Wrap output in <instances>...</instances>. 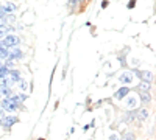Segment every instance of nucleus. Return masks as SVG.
Wrapping results in <instances>:
<instances>
[{"mask_svg":"<svg viewBox=\"0 0 156 140\" xmlns=\"http://www.w3.org/2000/svg\"><path fill=\"white\" fill-rule=\"evenodd\" d=\"M19 42H20L19 37H16V36H6L5 39L0 42V45H2L3 48H6V47H16V45H19Z\"/></svg>","mask_w":156,"mask_h":140,"instance_id":"f257e3e1","label":"nucleus"},{"mask_svg":"<svg viewBox=\"0 0 156 140\" xmlns=\"http://www.w3.org/2000/svg\"><path fill=\"white\" fill-rule=\"evenodd\" d=\"M16 108H17V104L12 101V98L9 97V98H5V100H2V103H0V109H6V111H9V112H12V111H16Z\"/></svg>","mask_w":156,"mask_h":140,"instance_id":"f03ea898","label":"nucleus"},{"mask_svg":"<svg viewBox=\"0 0 156 140\" xmlns=\"http://www.w3.org/2000/svg\"><path fill=\"white\" fill-rule=\"evenodd\" d=\"M16 121H17V118H16V117L9 115V117H6V118H2V121H0V123H2V125L5 126V128H11V126L14 125Z\"/></svg>","mask_w":156,"mask_h":140,"instance_id":"7ed1b4c3","label":"nucleus"},{"mask_svg":"<svg viewBox=\"0 0 156 140\" xmlns=\"http://www.w3.org/2000/svg\"><path fill=\"white\" fill-rule=\"evenodd\" d=\"M139 76H142V80H144L145 83H150L151 81V78H153V75L150 73V72H139Z\"/></svg>","mask_w":156,"mask_h":140,"instance_id":"20e7f679","label":"nucleus"},{"mask_svg":"<svg viewBox=\"0 0 156 140\" xmlns=\"http://www.w3.org/2000/svg\"><path fill=\"white\" fill-rule=\"evenodd\" d=\"M128 92H129V89H128V87H122V89H119V92H115V98L122 100V98H123Z\"/></svg>","mask_w":156,"mask_h":140,"instance_id":"39448f33","label":"nucleus"},{"mask_svg":"<svg viewBox=\"0 0 156 140\" xmlns=\"http://www.w3.org/2000/svg\"><path fill=\"white\" fill-rule=\"evenodd\" d=\"M9 80H11L12 83L20 81V75H19V72H17V70H11V72H9Z\"/></svg>","mask_w":156,"mask_h":140,"instance_id":"423d86ee","label":"nucleus"},{"mask_svg":"<svg viewBox=\"0 0 156 140\" xmlns=\"http://www.w3.org/2000/svg\"><path fill=\"white\" fill-rule=\"evenodd\" d=\"M120 81H122V83H131V81H133V78H131V73H129V72L122 73V75H120Z\"/></svg>","mask_w":156,"mask_h":140,"instance_id":"0eeeda50","label":"nucleus"},{"mask_svg":"<svg viewBox=\"0 0 156 140\" xmlns=\"http://www.w3.org/2000/svg\"><path fill=\"white\" fill-rule=\"evenodd\" d=\"M8 56H9L11 59H20V58H22V52H20V50H12Z\"/></svg>","mask_w":156,"mask_h":140,"instance_id":"6e6552de","label":"nucleus"},{"mask_svg":"<svg viewBox=\"0 0 156 140\" xmlns=\"http://www.w3.org/2000/svg\"><path fill=\"white\" fill-rule=\"evenodd\" d=\"M140 100L144 101V103H150V101H151V97H150L148 92H140Z\"/></svg>","mask_w":156,"mask_h":140,"instance_id":"1a4fd4ad","label":"nucleus"},{"mask_svg":"<svg viewBox=\"0 0 156 140\" xmlns=\"http://www.w3.org/2000/svg\"><path fill=\"white\" fill-rule=\"evenodd\" d=\"M8 73H9V70H8L5 66H0V80L6 78V76H8Z\"/></svg>","mask_w":156,"mask_h":140,"instance_id":"9d476101","label":"nucleus"},{"mask_svg":"<svg viewBox=\"0 0 156 140\" xmlns=\"http://www.w3.org/2000/svg\"><path fill=\"white\" fill-rule=\"evenodd\" d=\"M0 92H2L5 97H8V98L11 97V89H9V87H3V86H0Z\"/></svg>","mask_w":156,"mask_h":140,"instance_id":"9b49d317","label":"nucleus"},{"mask_svg":"<svg viewBox=\"0 0 156 140\" xmlns=\"http://www.w3.org/2000/svg\"><path fill=\"white\" fill-rule=\"evenodd\" d=\"M126 108H129V109L136 108V98H128L126 100Z\"/></svg>","mask_w":156,"mask_h":140,"instance_id":"f8f14e48","label":"nucleus"},{"mask_svg":"<svg viewBox=\"0 0 156 140\" xmlns=\"http://www.w3.org/2000/svg\"><path fill=\"white\" fill-rule=\"evenodd\" d=\"M14 8H16V5H12V3H6L5 6H3V9H5V12H12V11H14Z\"/></svg>","mask_w":156,"mask_h":140,"instance_id":"ddd939ff","label":"nucleus"},{"mask_svg":"<svg viewBox=\"0 0 156 140\" xmlns=\"http://www.w3.org/2000/svg\"><path fill=\"white\" fill-rule=\"evenodd\" d=\"M8 55H9V53H8V50H6V48H3V47L0 48V59H5V58H8Z\"/></svg>","mask_w":156,"mask_h":140,"instance_id":"4468645a","label":"nucleus"},{"mask_svg":"<svg viewBox=\"0 0 156 140\" xmlns=\"http://www.w3.org/2000/svg\"><path fill=\"white\" fill-rule=\"evenodd\" d=\"M139 117H140V120H147V117H148V111L142 109V111L139 112Z\"/></svg>","mask_w":156,"mask_h":140,"instance_id":"2eb2a0df","label":"nucleus"},{"mask_svg":"<svg viewBox=\"0 0 156 140\" xmlns=\"http://www.w3.org/2000/svg\"><path fill=\"white\" fill-rule=\"evenodd\" d=\"M139 87L142 89V92H147L148 89H150V84H148V83H142V84H140Z\"/></svg>","mask_w":156,"mask_h":140,"instance_id":"dca6fc26","label":"nucleus"},{"mask_svg":"<svg viewBox=\"0 0 156 140\" xmlns=\"http://www.w3.org/2000/svg\"><path fill=\"white\" fill-rule=\"evenodd\" d=\"M123 140H134V135H133V134H125Z\"/></svg>","mask_w":156,"mask_h":140,"instance_id":"f3484780","label":"nucleus"},{"mask_svg":"<svg viewBox=\"0 0 156 140\" xmlns=\"http://www.w3.org/2000/svg\"><path fill=\"white\" fill-rule=\"evenodd\" d=\"M3 16H5V9H3V6H2V5H0V19H2Z\"/></svg>","mask_w":156,"mask_h":140,"instance_id":"a211bd4d","label":"nucleus"},{"mask_svg":"<svg viewBox=\"0 0 156 140\" xmlns=\"http://www.w3.org/2000/svg\"><path fill=\"white\" fill-rule=\"evenodd\" d=\"M20 86H22V89H27V83L25 81H20Z\"/></svg>","mask_w":156,"mask_h":140,"instance_id":"6ab92c4d","label":"nucleus"},{"mask_svg":"<svg viewBox=\"0 0 156 140\" xmlns=\"http://www.w3.org/2000/svg\"><path fill=\"white\" fill-rule=\"evenodd\" d=\"M109 140H117V135H115V134H112V135L109 137Z\"/></svg>","mask_w":156,"mask_h":140,"instance_id":"aec40b11","label":"nucleus"},{"mask_svg":"<svg viewBox=\"0 0 156 140\" xmlns=\"http://www.w3.org/2000/svg\"><path fill=\"white\" fill-rule=\"evenodd\" d=\"M3 23H5V20H3V19H0V27H3Z\"/></svg>","mask_w":156,"mask_h":140,"instance_id":"412c9836","label":"nucleus"},{"mask_svg":"<svg viewBox=\"0 0 156 140\" xmlns=\"http://www.w3.org/2000/svg\"><path fill=\"white\" fill-rule=\"evenodd\" d=\"M0 115H3V112H0ZM0 121H2V117H0Z\"/></svg>","mask_w":156,"mask_h":140,"instance_id":"4be33fe9","label":"nucleus"},{"mask_svg":"<svg viewBox=\"0 0 156 140\" xmlns=\"http://www.w3.org/2000/svg\"><path fill=\"white\" fill-rule=\"evenodd\" d=\"M39 140H44V138H39Z\"/></svg>","mask_w":156,"mask_h":140,"instance_id":"5701e85b","label":"nucleus"},{"mask_svg":"<svg viewBox=\"0 0 156 140\" xmlns=\"http://www.w3.org/2000/svg\"><path fill=\"white\" fill-rule=\"evenodd\" d=\"M0 48H2V45H0Z\"/></svg>","mask_w":156,"mask_h":140,"instance_id":"b1692460","label":"nucleus"}]
</instances>
